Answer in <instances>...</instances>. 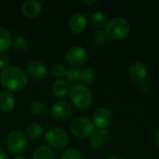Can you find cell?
Masks as SVG:
<instances>
[{
    "instance_id": "7",
    "label": "cell",
    "mask_w": 159,
    "mask_h": 159,
    "mask_svg": "<svg viewBox=\"0 0 159 159\" xmlns=\"http://www.w3.org/2000/svg\"><path fill=\"white\" fill-rule=\"evenodd\" d=\"M89 58L88 51L81 47H74L67 50L65 54L66 61L74 66V67H79L84 65Z\"/></svg>"
},
{
    "instance_id": "11",
    "label": "cell",
    "mask_w": 159,
    "mask_h": 159,
    "mask_svg": "<svg viewBox=\"0 0 159 159\" xmlns=\"http://www.w3.org/2000/svg\"><path fill=\"white\" fill-rule=\"evenodd\" d=\"M87 17L82 12H75L74 13L68 21V27L71 32L75 34H79L84 31L87 26Z\"/></svg>"
},
{
    "instance_id": "10",
    "label": "cell",
    "mask_w": 159,
    "mask_h": 159,
    "mask_svg": "<svg viewBox=\"0 0 159 159\" xmlns=\"http://www.w3.org/2000/svg\"><path fill=\"white\" fill-rule=\"evenodd\" d=\"M148 75L147 68L143 62H134L129 68V76L131 81L137 84H142L146 80Z\"/></svg>"
},
{
    "instance_id": "28",
    "label": "cell",
    "mask_w": 159,
    "mask_h": 159,
    "mask_svg": "<svg viewBox=\"0 0 159 159\" xmlns=\"http://www.w3.org/2000/svg\"><path fill=\"white\" fill-rule=\"evenodd\" d=\"M95 39L97 41L98 44H102L105 42V34L102 32H98L95 34Z\"/></svg>"
},
{
    "instance_id": "17",
    "label": "cell",
    "mask_w": 159,
    "mask_h": 159,
    "mask_svg": "<svg viewBox=\"0 0 159 159\" xmlns=\"http://www.w3.org/2000/svg\"><path fill=\"white\" fill-rule=\"evenodd\" d=\"M33 159H53V152L48 146L40 145L34 151Z\"/></svg>"
},
{
    "instance_id": "20",
    "label": "cell",
    "mask_w": 159,
    "mask_h": 159,
    "mask_svg": "<svg viewBox=\"0 0 159 159\" xmlns=\"http://www.w3.org/2000/svg\"><path fill=\"white\" fill-rule=\"evenodd\" d=\"M26 133L31 139H38L44 133L43 126L38 124V123H32V124L27 126Z\"/></svg>"
},
{
    "instance_id": "19",
    "label": "cell",
    "mask_w": 159,
    "mask_h": 159,
    "mask_svg": "<svg viewBox=\"0 0 159 159\" xmlns=\"http://www.w3.org/2000/svg\"><path fill=\"white\" fill-rule=\"evenodd\" d=\"M96 76V72L91 67H86L80 71V82L83 85L90 84L94 81Z\"/></svg>"
},
{
    "instance_id": "23",
    "label": "cell",
    "mask_w": 159,
    "mask_h": 159,
    "mask_svg": "<svg viewBox=\"0 0 159 159\" xmlns=\"http://www.w3.org/2000/svg\"><path fill=\"white\" fill-rule=\"evenodd\" d=\"M28 45H29L28 40L25 37H23V36L16 37L12 41V43H11L12 48L15 50H17V51H23V50H25L28 48Z\"/></svg>"
},
{
    "instance_id": "1",
    "label": "cell",
    "mask_w": 159,
    "mask_h": 159,
    "mask_svg": "<svg viewBox=\"0 0 159 159\" xmlns=\"http://www.w3.org/2000/svg\"><path fill=\"white\" fill-rule=\"evenodd\" d=\"M28 81L26 73L18 66H7L0 74V82L7 90L22 89Z\"/></svg>"
},
{
    "instance_id": "4",
    "label": "cell",
    "mask_w": 159,
    "mask_h": 159,
    "mask_svg": "<svg viewBox=\"0 0 159 159\" xmlns=\"http://www.w3.org/2000/svg\"><path fill=\"white\" fill-rule=\"evenodd\" d=\"M71 130L73 134L80 139L89 138L95 131V125L92 120L86 116H78L71 123Z\"/></svg>"
},
{
    "instance_id": "33",
    "label": "cell",
    "mask_w": 159,
    "mask_h": 159,
    "mask_svg": "<svg viewBox=\"0 0 159 159\" xmlns=\"http://www.w3.org/2000/svg\"><path fill=\"white\" fill-rule=\"evenodd\" d=\"M106 159H123L120 156H117V155H114V156H111L109 157H107Z\"/></svg>"
},
{
    "instance_id": "21",
    "label": "cell",
    "mask_w": 159,
    "mask_h": 159,
    "mask_svg": "<svg viewBox=\"0 0 159 159\" xmlns=\"http://www.w3.org/2000/svg\"><path fill=\"white\" fill-rule=\"evenodd\" d=\"M89 145L93 149H101L103 147L105 143V138L102 136L100 133H93L89 137Z\"/></svg>"
},
{
    "instance_id": "16",
    "label": "cell",
    "mask_w": 159,
    "mask_h": 159,
    "mask_svg": "<svg viewBox=\"0 0 159 159\" xmlns=\"http://www.w3.org/2000/svg\"><path fill=\"white\" fill-rule=\"evenodd\" d=\"M12 40L8 30L0 25V53L7 50L11 46Z\"/></svg>"
},
{
    "instance_id": "5",
    "label": "cell",
    "mask_w": 159,
    "mask_h": 159,
    "mask_svg": "<svg viewBox=\"0 0 159 159\" xmlns=\"http://www.w3.org/2000/svg\"><path fill=\"white\" fill-rule=\"evenodd\" d=\"M46 142L55 149H63L69 143L67 133L58 127H50L45 134Z\"/></svg>"
},
{
    "instance_id": "22",
    "label": "cell",
    "mask_w": 159,
    "mask_h": 159,
    "mask_svg": "<svg viewBox=\"0 0 159 159\" xmlns=\"http://www.w3.org/2000/svg\"><path fill=\"white\" fill-rule=\"evenodd\" d=\"M66 82L72 85H75L77 82L80 81V71L76 68H71L67 70L66 75Z\"/></svg>"
},
{
    "instance_id": "12",
    "label": "cell",
    "mask_w": 159,
    "mask_h": 159,
    "mask_svg": "<svg viewBox=\"0 0 159 159\" xmlns=\"http://www.w3.org/2000/svg\"><path fill=\"white\" fill-rule=\"evenodd\" d=\"M27 73L33 78L42 80L47 77L48 69L43 62L39 61H30L27 65Z\"/></svg>"
},
{
    "instance_id": "30",
    "label": "cell",
    "mask_w": 159,
    "mask_h": 159,
    "mask_svg": "<svg viewBox=\"0 0 159 159\" xmlns=\"http://www.w3.org/2000/svg\"><path fill=\"white\" fill-rule=\"evenodd\" d=\"M141 86H142V89L143 90H149L150 89V84L148 82H146V81H144L143 83H142Z\"/></svg>"
},
{
    "instance_id": "8",
    "label": "cell",
    "mask_w": 159,
    "mask_h": 159,
    "mask_svg": "<svg viewBox=\"0 0 159 159\" xmlns=\"http://www.w3.org/2000/svg\"><path fill=\"white\" fill-rule=\"evenodd\" d=\"M72 113V105L66 101L55 102L49 108V115L55 119L63 120Z\"/></svg>"
},
{
    "instance_id": "3",
    "label": "cell",
    "mask_w": 159,
    "mask_h": 159,
    "mask_svg": "<svg viewBox=\"0 0 159 159\" xmlns=\"http://www.w3.org/2000/svg\"><path fill=\"white\" fill-rule=\"evenodd\" d=\"M105 32L109 37L115 40H121L128 36L130 32L129 22L121 17L113 18L108 20L105 27Z\"/></svg>"
},
{
    "instance_id": "27",
    "label": "cell",
    "mask_w": 159,
    "mask_h": 159,
    "mask_svg": "<svg viewBox=\"0 0 159 159\" xmlns=\"http://www.w3.org/2000/svg\"><path fill=\"white\" fill-rule=\"evenodd\" d=\"M9 63V57L5 53H0V68H4L7 66Z\"/></svg>"
},
{
    "instance_id": "2",
    "label": "cell",
    "mask_w": 159,
    "mask_h": 159,
    "mask_svg": "<svg viewBox=\"0 0 159 159\" xmlns=\"http://www.w3.org/2000/svg\"><path fill=\"white\" fill-rule=\"evenodd\" d=\"M70 99L75 107L83 110L91 105L92 93L86 85L75 84L70 89Z\"/></svg>"
},
{
    "instance_id": "18",
    "label": "cell",
    "mask_w": 159,
    "mask_h": 159,
    "mask_svg": "<svg viewBox=\"0 0 159 159\" xmlns=\"http://www.w3.org/2000/svg\"><path fill=\"white\" fill-rule=\"evenodd\" d=\"M90 21L94 27L103 28V27H106L107 22H108V19H107V16L105 13L101 12V11H97L91 16Z\"/></svg>"
},
{
    "instance_id": "31",
    "label": "cell",
    "mask_w": 159,
    "mask_h": 159,
    "mask_svg": "<svg viewBox=\"0 0 159 159\" xmlns=\"http://www.w3.org/2000/svg\"><path fill=\"white\" fill-rule=\"evenodd\" d=\"M97 2H98L97 0H82V3L85 5H94Z\"/></svg>"
},
{
    "instance_id": "6",
    "label": "cell",
    "mask_w": 159,
    "mask_h": 159,
    "mask_svg": "<svg viewBox=\"0 0 159 159\" xmlns=\"http://www.w3.org/2000/svg\"><path fill=\"white\" fill-rule=\"evenodd\" d=\"M6 145L10 153L14 155H20L26 148V137L20 130L14 129L7 134L6 139Z\"/></svg>"
},
{
    "instance_id": "34",
    "label": "cell",
    "mask_w": 159,
    "mask_h": 159,
    "mask_svg": "<svg viewBox=\"0 0 159 159\" xmlns=\"http://www.w3.org/2000/svg\"><path fill=\"white\" fill-rule=\"evenodd\" d=\"M13 159H26L24 157H22V156H20V155H18V156H16V157H14Z\"/></svg>"
},
{
    "instance_id": "32",
    "label": "cell",
    "mask_w": 159,
    "mask_h": 159,
    "mask_svg": "<svg viewBox=\"0 0 159 159\" xmlns=\"http://www.w3.org/2000/svg\"><path fill=\"white\" fill-rule=\"evenodd\" d=\"M155 140H156V143L159 146V129H157V131L156 132V135H155Z\"/></svg>"
},
{
    "instance_id": "29",
    "label": "cell",
    "mask_w": 159,
    "mask_h": 159,
    "mask_svg": "<svg viewBox=\"0 0 159 159\" xmlns=\"http://www.w3.org/2000/svg\"><path fill=\"white\" fill-rule=\"evenodd\" d=\"M0 159H7V155L6 151L1 147H0Z\"/></svg>"
},
{
    "instance_id": "15",
    "label": "cell",
    "mask_w": 159,
    "mask_h": 159,
    "mask_svg": "<svg viewBox=\"0 0 159 159\" xmlns=\"http://www.w3.org/2000/svg\"><path fill=\"white\" fill-rule=\"evenodd\" d=\"M68 90H69L68 83L66 82V80L63 79H57L56 81L53 82L51 87V91L53 95L59 99L64 98L67 95Z\"/></svg>"
},
{
    "instance_id": "25",
    "label": "cell",
    "mask_w": 159,
    "mask_h": 159,
    "mask_svg": "<svg viewBox=\"0 0 159 159\" xmlns=\"http://www.w3.org/2000/svg\"><path fill=\"white\" fill-rule=\"evenodd\" d=\"M30 111L34 115H44L47 112V106L42 102H34L30 105Z\"/></svg>"
},
{
    "instance_id": "14",
    "label": "cell",
    "mask_w": 159,
    "mask_h": 159,
    "mask_svg": "<svg viewBox=\"0 0 159 159\" xmlns=\"http://www.w3.org/2000/svg\"><path fill=\"white\" fill-rule=\"evenodd\" d=\"M15 98L9 90L0 91V111L4 113L11 112L15 107Z\"/></svg>"
},
{
    "instance_id": "26",
    "label": "cell",
    "mask_w": 159,
    "mask_h": 159,
    "mask_svg": "<svg viewBox=\"0 0 159 159\" xmlns=\"http://www.w3.org/2000/svg\"><path fill=\"white\" fill-rule=\"evenodd\" d=\"M66 72H67V70L65 69V67L62 64H60V63H56V64H54L51 67V73H52V75L54 76H56V77H59V78L65 76Z\"/></svg>"
},
{
    "instance_id": "24",
    "label": "cell",
    "mask_w": 159,
    "mask_h": 159,
    "mask_svg": "<svg viewBox=\"0 0 159 159\" xmlns=\"http://www.w3.org/2000/svg\"><path fill=\"white\" fill-rule=\"evenodd\" d=\"M61 159H82V153L79 149L75 147H71L66 149L62 153Z\"/></svg>"
},
{
    "instance_id": "9",
    "label": "cell",
    "mask_w": 159,
    "mask_h": 159,
    "mask_svg": "<svg viewBox=\"0 0 159 159\" xmlns=\"http://www.w3.org/2000/svg\"><path fill=\"white\" fill-rule=\"evenodd\" d=\"M92 119V122L96 127H98L99 129H105L112 123L113 114L109 109L105 107H101L93 113Z\"/></svg>"
},
{
    "instance_id": "13",
    "label": "cell",
    "mask_w": 159,
    "mask_h": 159,
    "mask_svg": "<svg viewBox=\"0 0 159 159\" xmlns=\"http://www.w3.org/2000/svg\"><path fill=\"white\" fill-rule=\"evenodd\" d=\"M20 10L25 17L34 18L40 14L42 10V4L37 0H26L22 3Z\"/></svg>"
}]
</instances>
